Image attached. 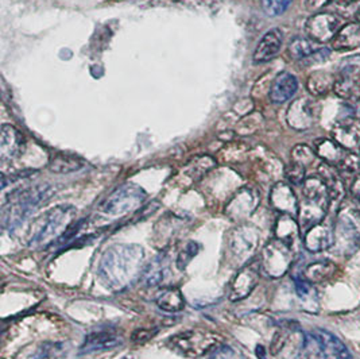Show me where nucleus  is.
<instances>
[{
	"instance_id": "7ed1b4c3",
	"label": "nucleus",
	"mask_w": 360,
	"mask_h": 359,
	"mask_svg": "<svg viewBox=\"0 0 360 359\" xmlns=\"http://www.w3.org/2000/svg\"><path fill=\"white\" fill-rule=\"evenodd\" d=\"M76 213L73 206L63 204L39 215L30 226L27 244L37 248L57 241L75 225Z\"/></svg>"
},
{
	"instance_id": "f8f14e48",
	"label": "nucleus",
	"mask_w": 360,
	"mask_h": 359,
	"mask_svg": "<svg viewBox=\"0 0 360 359\" xmlns=\"http://www.w3.org/2000/svg\"><path fill=\"white\" fill-rule=\"evenodd\" d=\"M259 200V194L254 188L245 187L229 200L226 206V215L233 222H242L254 213Z\"/></svg>"
},
{
	"instance_id": "bb28decb",
	"label": "nucleus",
	"mask_w": 360,
	"mask_h": 359,
	"mask_svg": "<svg viewBox=\"0 0 360 359\" xmlns=\"http://www.w3.org/2000/svg\"><path fill=\"white\" fill-rule=\"evenodd\" d=\"M300 229H300L298 222H295V218L292 215L281 213V216L276 223L274 234H276L277 239L295 248V245L300 238Z\"/></svg>"
},
{
	"instance_id": "e433bc0d",
	"label": "nucleus",
	"mask_w": 360,
	"mask_h": 359,
	"mask_svg": "<svg viewBox=\"0 0 360 359\" xmlns=\"http://www.w3.org/2000/svg\"><path fill=\"white\" fill-rule=\"evenodd\" d=\"M285 176L290 184H295V185L304 184V181L307 180L305 177L307 168H304L302 165H298V163H290V165H288L285 169Z\"/></svg>"
},
{
	"instance_id": "dca6fc26",
	"label": "nucleus",
	"mask_w": 360,
	"mask_h": 359,
	"mask_svg": "<svg viewBox=\"0 0 360 359\" xmlns=\"http://www.w3.org/2000/svg\"><path fill=\"white\" fill-rule=\"evenodd\" d=\"M339 98L345 100L360 98V66L348 65L342 69L333 85Z\"/></svg>"
},
{
	"instance_id": "f704fd0d",
	"label": "nucleus",
	"mask_w": 360,
	"mask_h": 359,
	"mask_svg": "<svg viewBox=\"0 0 360 359\" xmlns=\"http://www.w3.org/2000/svg\"><path fill=\"white\" fill-rule=\"evenodd\" d=\"M200 245L195 242V241H191L188 242L186 245L184 246V248L179 253V257H177V267L180 270H185L188 267V265L192 262V260L196 257L200 251Z\"/></svg>"
},
{
	"instance_id": "72a5a7b5",
	"label": "nucleus",
	"mask_w": 360,
	"mask_h": 359,
	"mask_svg": "<svg viewBox=\"0 0 360 359\" xmlns=\"http://www.w3.org/2000/svg\"><path fill=\"white\" fill-rule=\"evenodd\" d=\"M316 151L314 149L308 145H297L292 150V163L302 165L304 168H308L309 165L316 161Z\"/></svg>"
},
{
	"instance_id": "4468645a",
	"label": "nucleus",
	"mask_w": 360,
	"mask_h": 359,
	"mask_svg": "<svg viewBox=\"0 0 360 359\" xmlns=\"http://www.w3.org/2000/svg\"><path fill=\"white\" fill-rule=\"evenodd\" d=\"M316 106L311 99L300 98L295 100L286 113L288 125L297 131H307L316 123Z\"/></svg>"
},
{
	"instance_id": "7c9ffc66",
	"label": "nucleus",
	"mask_w": 360,
	"mask_h": 359,
	"mask_svg": "<svg viewBox=\"0 0 360 359\" xmlns=\"http://www.w3.org/2000/svg\"><path fill=\"white\" fill-rule=\"evenodd\" d=\"M84 168V163L80 158L69 154H63L58 153L54 157H51L49 161V169L53 173H60V175H68L77 172Z\"/></svg>"
},
{
	"instance_id": "37998d69",
	"label": "nucleus",
	"mask_w": 360,
	"mask_h": 359,
	"mask_svg": "<svg viewBox=\"0 0 360 359\" xmlns=\"http://www.w3.org/2000/svg\"><path fill=\"white\" fill-rule=\"evenodd\" d=\"M285 335L282 334V332H277L276 335H274V339H273V342H271V354H277L279 350L283 347V344H285Z\"/></svg>"
},
{
	"instance_id": "f03ea898",
	"label": "nucleus",
	"mask_w": 360,
	"mask_h": 359,
	"mask_svg": "<svg viewBox=\"0 0 360 359\" xmlns=\"http://www.w3.org/2000/svg\"><path fill=\"white\" fill-rule=\"evenodd\" d=\"M56 194V189L49 184H41L27 188H18L10 192L1 207V226L3 229H14L26 218L45 204Z\"/></svg>"
},
{
	"instance_id": "a211bd4d",
	"label": "nucleus",
	"mask_w": 360,
	"mask_h": 359,
	"mask_svg": "<svg viewBox=\"0 0 360 359\" xmlns=\"http://www.w3.org/2000/svg\"><path fill=\"white\" fill-rule=\"evenodd\" d=\"M270 204L271 207L285 215L298 213V200L295 191L288 182H277L270 192Z\"/></svg>"
},
{
	"instance_id": "4be33fe9",
	"label": "nucleus",
	"mask_w": 360,
	"mask_h": 359,
	"mask_svg": "<svg viewBox=\"0 0 360 359\" xmlns=\"http://www.w3.org/2000/svg\"><path fill=\"white\" fill-rule=\"evenodd\" d=\"M313 334L317 336L319 342L321 344V348L324 351V355L327 359H351L352 354L348 350V347L344 344L336 335L328 332L326 329L317 328L313 331Z\"/></svg>"
},
{
	"instance_id": "412c9836",
	"label": "nucleus",
	"mask_w": 360,
	"mask_h": 359,
	"mask_svg": "<svg viewBox=\"0 0 360 359\" xmlns=\"http://www.w3.org/2000/svg\"><path fill=\"white\" fill-rule=\"evenodd\" d=\"M23 135L17 127L11 125H3L0 134V157L1 161H11L17 158L23 149Z\"/></svg>"
},
{
	"instance_id": "b1692460",
	"label": "nucleus",
	"mask_w": 360,
	"mask_h": 359,
	"mask_svg": "<svg viewBox=\"0 0 360 359\" xmlns=\"http://www.w3.org/2000/svg\"><path fill=\"white\" fill-rule=\"evenodd\" d=\"M314 151H316V156L323 160V163L338 166L348 150L340 146L335 139L320 138L314 142Z\"/></svg>"
},
{
	"instance_id": "9d476101",
	"label": "nucleus",
	"mask_w": 360,
	"mask_h": 359,
	"mask_svg": "<svg viewBox=\"0 0 360 359\" xmlns=\"http://www.w3.org/2000/svg\"><path fill=\"white\" fill-rule=\"evenodd\" d=\"M342 29V19L332 13H316L305 23V33L316 44H326Z\"/></svg>"
},
{
	"instance_id": "393cba45",
	"label": "nucleus",
	"mask_w": 360,
	"mask_h": 359,
	"mask_svg": "<svg viewBox=\"0 0 360 359\" xmlns=\"http://www.w3.org/2000/svg\"><path fill=\"white\" fill-rule=\"evenodd\" d=\"M338 273L336 263L330 261L311 262L305 266L302 272V279L311 284H324Z\"/></svg>"
},
{
	"instance_id": "c756f323",
	"label": "nucleus",
	"mask_w": 360,
	"mask_h": 359,
	"mask_svg": "<svg viewBox=\"0 0 360 359\" xmlns=\"http://www.w3.org/2000/svg\"><path fill=\"white\" fill-rule=\"evenodd\" d=\"M66 355V346L61 342H44L34 346L33 350L23 359H63Z\"/></svg>"
},
{
	"instance_id": "c03bdc74",
	"label": "nucleus",
	"mask_w": 360,
	"mask_h": 359,
	"mask_svg": "<svg viewBox=\"0 0 360 359\" xmlns=\"http://www.w3.org/2000/svg\"><path fill=\"white\" fill-rule=\"evenodd\" d=\"M257 357L259 359H266V350L263 346L257 347Z\"/></svg>"
},
{
	"instance_id": "de8ad7c7",
	"label": "nucleus",
	"mask_w": 360,
	"mask_h": 359,
	"mask_svg": "<svg viewBox=\"0 0 360 359\" xmlns=\"http://www.w3.org/2000/svg\"><path fill=\"white\" fill-rule=\"evenodd\" d=\"M123 359H132L131 357H124Z\"/></svg>"
},
{
	"instance_id": "423d86ee",
	"label": "nucleus",
	"mask_w": 360,
	"mask_h": 359,
	"mask_svg": "<svg viewBox=\"0 0 360 359\" xmlns=\"http://www.w3.org/2000/svg\"><path fill=\"white\" fill-rule=\"evenodd\" d=\"M146 199V192L136 184H124L117 187L100 204L98 211L105 216H124L138 210Z\"/></svg>"
},
{
	"instance_id": "79ce46f5",
	"label": "nucleus",
	"mask_w": 360,
	"mask_h": 359,
	"mask_svg": "<svg viewBox=\"0 0 360 359\" xmlns=\"http://www.w3.org/2000/svg\"><path fill=\"white\" fill-rule=\"evenodd\" d=\"M332 0H305V7L311 11H317L324 8Z\"/></svg>"
},
{
	"instance_id": "f257e3e1",
	"label": "nucleus",
	"mask_w": 360,
	"mask_h": 359,
	"mask_svg": "<svg viewBox=\"0 0 360 359\" xmlns=\"http://www.w3.org/2000/svg\"><path fill=\"white\" fill-rule=\"evenodd\" d=\"M143 260L145 251L141 246H111L105 250L98 263V279L111 291L124 289L136 278H141Z\"/></svg>"
},
{
	"instance_id": "20e7f679",
	"label": "nucleus",
	"mask_w": 360,
	"mask_h": 359,
	"mask_svg": "<svg viewBox=\"0 0 360 359\" xmlns=\"http://www.w3.org/2000/svg\"><path fill=\"white\" fill-rule=\"evenodd\" d=\"M330 207L329 192L323 180L308 177L302 184V200L298 203V225L305 232L326 220Z\"/></svg>"
},
{
	"instance_id": "2f4dec72",
	"label": "nucleus",
	"mask_w": 360,
	"mask_h": 359,
	"mask_svg": "<svg viewBox=\"0 0 360 359\" xmlns=\"http://www.w3.org/2000/svg\"><path fill=\"white\" fill-rule=\"evenodd\" d=\"M320 49L316 42L308 38L297 37L289 44V54L297 61H305L311 57L314 51Z\"/></svg>"
},
{
	"instance_id": "f3484780",
	"label": "nucleus",
	"mask_w": 360,
	"mask_h": 359,
	"mask_svg": "<svg viewBox=\"0 0 360 359\" xmlns=\"http://www.w3.org/2000/svg\"><path fill=\"white\" fill-rule=\"evenodd\" d=\"M283 44V33L279 29H270L263 35L252 54L255 64H264L274 60L278 56Z\"/></svg>"
},
{
	"instance_id": "49530a36",
	"label": "nucleus",
	"mask_w": 360,
	"mask_h": 359,
	"mask_svg": "<svg viewBox=\"0 0 360 359\" xmlns=\"http://www.w3.org/2000/svg\"><path fill=\"white\" fill-rule=\"evenodd\" d=\"M355 22H356V23L360 26V7L359 10L356 11V14H355Z\"/></svg>"
},
{
	"instance_id": "c9c22d12",
	"label": "nucleus",
	"mask_w": 360,
	"mask_h": 359,
	"mask_svg": "<svg viewBox=\"0 0 360 359\" xmlns=\"http://www.w3.org/2000/svg\"><path fill=\"white\" fill-rule=\"evenodd\" d=\"M293 0H261L263 13L267 17H278L283 14Z\"/></svg>"
},
{
	"instance_id": "58836bf2",
	"label": "nucleus",
	"mask_w": 360,
	"mask_h": 359,
	"mask_svg": "<svg viewBox=\"0 0 360 359\" xmlns=\"http://www.w3.org/2000/svg\"><path fill=\"white\" fill-rule=\"evenodd\" d=\"M208 359H245L242 353L231 346H219L216 350H213Z\"/></svg>"
},
{
	"instance_id": "0eeeda50",
	"label": "nucleus",
	"mask_w": 360,
	"mask_h": 359,
	"mask_svg": "<svg viewBox=\"0 0 360 359\" xmlns=\"http://www.w3.org/2000/svg\"><path fill=\"white\" fill-rule=\"evenodd\" d=\"M335 247L340 254L351 256L360 246V213L342 208L335 225Z\"/></svg>"
},
{
	"instance_id": "a878e982",
	"label": "nucleus",
	"mask_w": 360,
	"mask_h": 359,
	"mask_svg": "<svg viewBox=\"0 0 360 359\" xmlns=\"http://www.w3.org/2000/svg\"><path fill=\"white\" fill-rule=\"evenodd\" d=\"M167 275V260L165 254H160L153 262H150L143 267V272L141 275V281L143 285L148 288L158 286L164 282L165 277Z\"/></svg>"
},
{
	"instance_id": "a18cd8bd",
	"label": "nucleus",
	"mask_w": 360,
	"mask_h": 359,
	"mask_svg": "<svg viewBox=\"0 0 360 359\" xmlns=\"http://www.w3.org/2000/svg\"><path fill=\"white\" fill-rule=\"evenodd\" d=\"M339 4H342V6H348V4H352V3H355V1H358V0H336Z\"/></svg>"
},
{
	"instance_id": "cd10ccee",
	"label": "nucleus",
	"mask_w": 360,
	"mask_h": 359,
	"mask_svg": "<svg viewBox=\"0 0 360 359\" xmlns=\"http://www.w3.org/2000/svg\"><path fill=\"white\" fill-rule=\"evenodd\" d=\"M155 303L160 310L177 313L185 308V298L177 288H166L155 297Z\"/></svg>"
},
{
	"instance_id": "6e6552de",
	"label": "nucleus",
	"mask_w": 360,
	"mask_h": 359,
	"mask_svg": "<svg viewBox=\"0 0 360 359\" xmlns=\"http://www.w3.org/2000/svg\"><path fill=\"white\" fill-rule=\"evenodd\" d=\"M295 260V248L274 238L263 247L259 267L267 277L279 278L285 276Z\"/></svg>"
},
{
	"instance_id": "2eb2a0df",
	"label": "nucleus",
	"mask_w": 360,
	"mask_h": 359,
	"mask_svg": "<svg viewBox=\"0 0 360 359\" xmlns=\"http://www.w3.org/2000/svg\"><path fill=\"white\" fill-rule=\"evenodd\" d=\"M305 248L311 253H321L335 245V226L323 220L304 235Z\"/></svg>"
},
{
	"instance_id": "a19ab883",
	"label": "nucleus",
	"mask_w": 360,
	"mask_h": 359,
	"mask_svg": "<svg viewBox=\"0 0 360 359\" xmlns=\"http://www.w3.org/2000/svg\"><path fill=\"white\" fill-rule=\"evenodd\" d=\"M349 192H351V196L354 199L355 204L360 207V175L356 176L352 184H351V188H349Z\"/></svg>"
},
{
	"instance_id": "1a4fd4ad",
	"label": "nucleus",
	"mask_w": 360,
	"mask_h": 359,
	"mask_svg": "<svg viewBox=\"0 0 360 359\" xmlns=\"http://www.w3.org/2000/svg\"><path fill=\"white\" fill-rule=\"evenodd\" d=\"M259 245V234L251 226H238L229 231L227 250L235 261L245 262L255 253Z\"/></svg>"
},
{
	"instance_id": "ea45409f",
	"label": "nucleus",
	"mask_w": 360,
	"mask_h": 359,
	"mask_svg": "<svg viewBox=\"0 0 360 359\" xmlns=\"http://www.w3.org/2000/svg\"><path fill=\"white\" fill-rule=\"evenodd\" d=\"M158 332V329H148V328H141V329H136L134 334H132L131 341L134 343H146L150 339H153V336H155Z\"/></svg>"
},
{
	"instance_id": "39448f33",
	"label": "nucleus",
	"mask_w": 360,
	"mask_h": 359,
	"mask_svg": "<svg viewBox=\"0 0 360 359\" xmlns=\"http://www.w3.org/2000/svg\"><path fill=\"white\" fill-rule=\"evenodd\" d=\"M221 336L205 329H191L173 335L167 341V347L185 358H201L219 346H221Z\"/></svg>"
},
{
	"instance_id": "473e14b6",
	"label": "nucleus",
	"mask_w": 360,
	"mask_h": 359,
	"mask_svg": "<svg viewBox=\"0 0 360 359\" xmlns=\"http://www.w3.org/2000/svg\"><path fill=\"white\" fill-rule=\"evenodd\" d=\"M339 173L348 177H356L360 175V156L355 151H347L343 160L336 166Z\"/></svg>"
},
{
	"instance_id": "aec40b11",
	"label": "nucleus",
	"mask_w": 360,
	"mask_h": 359,
	"mask_svg": "<svg viewBox=\"0 0 360 359\" xmlns=\"http://www.w3.org/2000/svg\"><path fill=\"white\" fill-rule=\"evenodd\" d=\"M332 137L340 146L352 151L360 147V123L352 118L340 120L333 127Z\"/></svg>"
},
{
	"instance_id": "9b49d317",
	"label": "nucleus",
	"mask_w": 360,
	"mask_h": 359,
	"mask_svg": "<svg viewBox=\"0 0 360 359\" xmlns=\"http://www.w3.org/2000/svg\"><path fill=\"white\" fill-rule=\"evenodd\" d=\"M124 343L123 334L116 328H104L88 334L80 347V354L88 355L94 353H101L114 350Z\"/></svg>"
},
{
	"instance_id": "4c0bfd02",
	"label": "nucleus",
	"mask_w": 360,
	"mask_h": 359,
	"mask_svg": "<svg viewBox=\"0 0 360 359\" xmlns=\"http://www.w3.org/2000/svg\"><path fill=\"white\" fill-rule=\"evenodd\" d=\"M295 291L298 297L304 301V303H313L316 300V289L313 286V284L305 281V279H297L295 281Z\"/></svg>"
},
{
	"instance_id": "ddd939ff",
	"label": "nucleus",
	"mask_w": 360,
	"mask_h": 359,
	"mask_svg": "<svg viewBox=\"0 0 360 359\" xmlns=\"http://www.w3.org/2000/svg\"><path fill=\"white\" fill-rule=\"evenodd\" d=\"M259 263H246L233 278L229 289V300L240 301L252 294L259 279Z\"/></svg>"
},
{
	"instance_id": "5701e85b",
	"label": "nucleus",
	"mask_w": 360,
	"mask_h": 359,
	"mask_svg": "<svg viewBox=\"0 0 360 359\" xmlns=\"http://www.w3.org/2000/svg\"><path fill=\"white\" fill-rule=\"evenodd\" d=\"M332 41H333V49L340 53L358 49L360 46L359 25L356 22L344 25Z\"/></svg>"
},
{
	"instance_id": "6ab92c4d",
	"label": "nucleus",
	"mask_w": 360,
	"mask_h": 359,
	"mask_svg": "<svg viewBox=\"0 0 360 359\" xmlns=\"http://www.w3.org/2000/svg\"><path fill=\"white\" fill-rule=\"evenodd\" d=\"M297 89L298 80L295 75L289 72H281L270 84L269 98L276 104H282L293 98Z\"/></svg>"
},
{
	"instance_id": "c85d7f7f",
	"label": "nucleus",
	"mask_w": 360,
	"mask_h": 359,
	"mask_svg": "<svg viewBox=\"0 0 360 359\" xmlns=\"http://www.w3.org/2000/svg\"><path fill=\"white\" fill-rule=\"evenodd\" d=\"M335 82H336V77L332 73L326 70H317V72H313L308 77L307 88L313 96H324L333 88Z\"/></svg>"
}]
</instances>
